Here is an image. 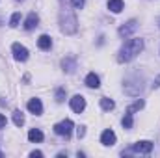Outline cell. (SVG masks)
<instances>
[{
    "label": "cell",
    "mask_w": 160,
    "mask_h": 158,
    "mask_svg": "<svg viewBox=\"0 0 160 158\" xmlns=\"http://www.w3.org/2000/svg\"><path fill=\"white\" fill-rule=\"evenodd\" d=\"M142 50H143V39H128L123 47H121L118 60H119L121 63L130 62V60H134Z\"/></svg>",
    "instance_id": "6da1fadb"
},
{
    "label": "cell",
    "mask_w": 160,
    "mask_h": 158,
    "mask_svg": "<svg viewBox=\"0 0 160 158\" xmlns=\"http://www.w3.org/2000/svg\"><path fill=\"white\" fill-rule=\"evenodd\" d=\"M60 28H62V32L67 34V36H71V34H75V32L78 30V21H77L75 13H73L71 9H63V11L60 13Z\"/></svg>",
    "instance_id": "7a4b0ae2"
},
{
    "label": "cell",
    "mask_w": 160,
    "mask_h": 158,
    "mask_svg": "<svg viewBox=\"0 0 160 158\" xmlns=\"http://www.w3.org/2000/svg\"><path fill=\"white\" fill-rule=\"evenodd\" d=\"M73 126H75L73 121H71V119H65V121L54 125V132H56L58 136H65V138H69L71 132H73Z\"/></svg>",
    "instance_id": "3957f363"
},
{
    "label": "cell",
    "mask_w": 160,
    "mask_h": 158,
    "mask_svg": "<svg viewBox=\"0 0 160 158\" xmlns=\"http://www.w3.org/2000/svg\"><path fill=\"white\" fill-rule=\"evenodd\" d=\"M11 50H13V58H15L17 62H26V60H28V48H26L24 45H21V43H13Z\"/></svg>",
    "instance_id": "277c9868"
},
{
    "label": "cell",
    "mask_w": 160,
    "mask_h": 158,
    "mask_svg": "<svg viewBox=\"0 0 160 158\" xmlns=\"http://www.w3.org/2000/svg\"><path fill=\"white\" fill-rule=\"evenodd\" d=\"M136 28H138V21H128V22H125L123 26L119 28V36L121 37H128V36H132L134 32H136Z\"/></svg>",
    "instance_id": "5b68a950"
},
{
    "label": "cell",
    "mask_w": 160,
    "mask_h": 158,
    "mask_svg": "<svg viewBox=\"0 0 160 158\" xmlns=\"http://www.w3.org/2000/svg\"><path fill=\"white\" fill-rule=\"evenodd\" d=\"M130 151H132V153H140V155H149V153L153 151V143H151V141H138V143L132 145Z\"/></svg>",
    "instance_id": "8992f818"
},
{
    "label": "cell",
    "mask_w": 160,
    "mask_h": 158,
    "mask_svg": "<svg viewBox=\"0 0 160 158\" xmlns=\"http://www.w3.org/2000/svg\"><path fill=\"white\" fill-rule=\"evenodd\" d=\"M84 108H86V99H84L82 95H75V97L71 99V110H73L75 114H82Z\"/></svg>",
    "instance_id": "52a82bcc"
},
{
    "label": "cell",
    "mask_w": 160,
    "mask_h": 158,
    "mask_svg": "<svg viewBox=\"0 0 160 158\" xmlns=\"http://www.w3.org/2000/svg\"><path fill=\"white\" fill-rule=\"evenodd\" d=\"M101 143L106 145V147H108V145H114V143H116V134H114V130H110V128L104 130V132L101 134Z\"/></svg>",
    "instance_id": "ba28073f"
},
{
    "label": "cell",
    "mask_w": 160,
    "mask_h": 158,
    "mask_svg": "<svg viewBox=\"0 0 160 158\" xmlns=\"http://www.w3.org/2000/svg\"><path fill=\"white\" fill-rule=\"evenodd\" d=\"M28 110H30L34 116H41V114H43V104H41L39 99H30V101H28Z\"/></svg>",
    "instance_id": "9c48e42d"
},
{
    "label": "cell",
    "mask_w": 160,
    "mask_h": 158,
    "mask_svg": "<svg viewBox=\"0 0 160 158\" xmlns=\"http://www.w3.org/2000/svg\"><path fill=\"white\" fill-rule=\"evenodd\" d=\"M38 22H39V17L36 13H30L26 17V21H24V30H34L38 26Z\"/></svg>",
    "instance_id": "30bf717a"
},
{
    "label": "cell",
    "mask_w": 160,
    "mask_h": 158,
    "mask_svg": "<svg viewBox=\"0 0 160 158\" xmlns=\"http://www.w3.org/2000/svg\"><path fill=\"white\" fill-rule=\"evenodd\" d=\"M86 86L91 87V89H97V87L101 86V78H99L95 73H89V75L86 77Z\"/></svg>",
    "instance_id": "8fae6325"
},
{
    "label": "cell",
    "mask_w": 160,
    "mask_h": 158,
    "mask_svg": "<svg viewBox=\"0 0 160 158\" xmlns=\"http://www.w3.org/2000/svg\"><path fill=\"white\" fill-rule=\"evenodd\" d=\"M123 7H125L123 0H108V9H110L112 13H121Z\"/></svg>",
    "instance_id": "7c38bea8"
},
{
    "label": "cell",
    "mask_w": 160,
    "mask_h": 158,
    "mask_svg": "<svg viewBox=\"0 0 160 158\" xmlns=\"http://www.w3.org/2000/svg\"><path fill=\"white\" fill-rule=\"evenodd\" d=\"M62 67H63V71L73 73V71L77 69V60H75V58H65V60L62 62Z\"/></svg>",
    "instance_id": "4fadbf2b"
},
{
    "label": "cell",
    "mask_w": 160,
    "mask_h": 158,
    "mask_svg": "<svg viewBox=\"0 0 160 158\" xmlns=\"http://www.w3.org/2000/svg\"><path fill=\"white\" fill-rule=\"evenodd\" d=\"M43 132H41L39 128H32L30 132H28V140L30 141H34V143H39V141H43Z\"/></svg>",
    "instance_id": "5bb4252c"
},
{
    "label": "cell",
    "mask_w": 160,
    "mask_h": 158,
    "mask_svg": "<svg viewBox=\"0 0 160 158\" xmlns=\"http://www.w3.org/2000/svg\"><path fill=\"white\" fill-rule=\"evenodd\" d=\"M38 47H39L41 50H48V48L52 47V39H50V36H41L39 39H38Z\"/></svg>",
    "instance_id": "9a60e30c"
},
{
    "label": "cell",
    "mask_w": 160,
    "mask_h": 158,
    "mask_svg": "<svg viewBox=\"0 0 160 158\" xmlns=\"http://www.w3.org/2000/svg\"><path fill=\"white\" fill-rule=\"evenodd\" d=\"M114 106H116V102H114L112 99H106V97L101 99V108H102V110L108 112V110H114Z\"/></svg>",
    "instance_id": "2e32d148"
},
{
    "label": "cell",
    "mask_w": 160,
    "mask_h": 158,
    "mask_svg": "<svg viewBox=\"0 0 160 158\" xmlns=\"http://www.w3.org/2000/svg\"><path fill=\"white\" fill-rule=\"evenodd\" d=\"M13 123H15L17 126H22V125H24V116H22L21 110H15V112H13Z\"/></svg>",
    "instance_id": "e0dca14e"
},
{
    "label": "cell",
    "mask_w": 160,
    "mask_h": 158,
    "mask_svg": "<svg viewBox=\"0 0 160 158\" xmlns=\"http://www.w3.org/2000/svg\"><path fill=\"white\" fill-rule=\"evenodd\" d=\"M143 104H145V102H143L142 99H138L134 104H130V106H128V110H127V112H128V114H134L136 110H142V108H143Z\"/></svg>",
    "instance_id": "ac0fdd59"
},
{
    "label": "cell",
    "mask_w": 160,
    "mask_h": 158,
    "mask_svg": "<svg viewBox=\"0 0 160 158\" xmlns=\"http://www.w3.org/2000/svg\"><path fill=\"white\" fill-rule=\"evenodd\" d=\"M121 123H123V126L125 128H132V125H134V121H132V114H125V117L121 119Z\"/></svg>",
    "instance_id": "d6986e66"
},
{
    "label": "cell",
    "mask_w": 160,
    "mask_h": 158,
    "mask_svg": "<svg viewBox=\"0 0 160 158\" xmlns=\"http://www.w3.org/2000/svg\"><path fill=\"white\" fill-rule=\"evenodd\" d=\"M19 22H21V13H13L11 15V21H9V26L15 28V26H19Z\"/></svg>",
    "instance_id": "ffe728a7"
},
{
    "label": "cell",
    "mask_w": 160,
    "mask_h": 158,
    "mask_svg": "<svg viewBox=\"0 0 160 158\" xmlns=\"http://www.w3.org/2000/svg\"><path fill=\"white\" fill-rule=\"evenodd\" d=\"M56 101H58V102H63V101H65V89H63V87H60V89L56 91Z\"/></svg>",
    "instance_id": "44dd1931"
},
{
    "label": "cell",
    "mask_w": 160,
    "mask_h": 158,
    "mask_svg": "<svg viewBox=\"0 0 160 158\" xmlns=\"http://www.w3.org/2000/svg\"><path fill=\"white\" fill-rule=\"evenodd\" d=\"M84 4H86V0H71V6H73V7H77V9H82V7H84Z\"/></svg>",
    "instance_id": "7402d4cb"
},
{
    "label": "cell",
    "mask_w": 160,
    "mask_h": 158,
    "mask_svg": "<svg viewBox=\"0 0 160 158\" xmlns=\"http://www.w3.org/2000/svg\"><path fill=\"white\" fill-rule=\"evenodd\" d=\"M30 156H32V158H41V156H43V153H41V151H32V153H30Z\"/></svg>",
    "instance_id": "603a6c76"
},
{
    "label": "cell",
    "mask_w": 160,
    "mask_h": 158,
    "mask_svg": "<svg viewBox=\"0 0 160 158\" xmlns=\"http://www.w3.org/2000/svg\"><path fill=\"white\" fill-rule=\"evenodd\" d=\"M6 123H8V121H6V116H2V114H0V128H4V126H6Z\"/></svg>",
    "instance_id": "cb8c5ba5"
},
{
    "label": "cell",
    "mask_w": 160,
    "mask_h": 158,
    "mask_svg": "<svg viewBox=\"0 0 160 158\" xmlns=\"http://www.w3.org/2000/svg\"><path fill=\"white\" fill-rule=\"evenodd\" d=\"M77 134H78V138H82V136L86 134V130H84V126H78V128H77Z\"/></svg>",
    "instance_id": "d4e9b609"
},
{
    "label": "cell",
    "mask_w": 160,
    "mask_h": 158,
    "mask_svg": "<svg viewBox=\"0 0 160 158\" xmlns=\"http://www.w3.org/2000/svg\"><path fill=\"white\" fill-rule=\"evenodd\" d=\"M153 87H160V75L157 77V80L153 82Z\"/></svg>",
    "instance_id": "484cf974"
},
{
    "label": "cell",
    "mask_w": 160,
    "mask_h": 158,
    "mask_svg": "<svg viewBox=\"0 0 160 158\" xmlns=\"http://www.w3.org/2000/svg\"><path fill=\"white\" fill-rule=\"evenodd\" d=\"M0 158H2V151H0Z\"/></svg>",
    "instance_id": "4316f807"
},
{
    "label": "cell",
    "mask_w": 160,
    "mask_h": 158,
    "mask_svg": "<svg viewBox=\"0 0 160 158\" xmlns=\"http://www.w3.org/2000/svg\"><path fill=\"white\" fill-rule=\"evenodd\" d=\"M158 26H160V19H158Z\"/></svg>",
    "instance_id": "83f0119b"
}]
</instances>
